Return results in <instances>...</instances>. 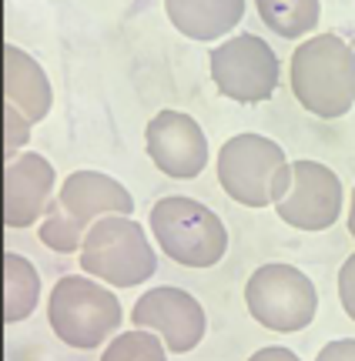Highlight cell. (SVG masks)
Returning <instances> with one entry per match:
<instances>
[{
  "instance_id": "cell-20",
  "label": "cell",
  "mask_w": 355,
  "mask_h": 361,
  "mask_svg": "<svg viewBox=\"0 0 355 361\" xmlns=\"http://www.w3.org/2000/svg\"><path fill=\"white\" fill-rule=\"evenodd\" d=\"M339 301H342V311L355 322V255H349L339 268Z\"/></svg>"
},
{
  "instance_id": "cell-14",
  "label": "cell",
  "mask_w": 355,
  "mask_h": 361,
  "mask_svg": "<svg viewBox=\"0 0 355 361\" xmlns=\"http://www.w3.org/2000/svg\"><path fill=\"white\" fill-rule=\"evenodd\" d=\"M164 13L178 34L198 44L231 37L245 17V0H164Z\"/></svg>"
},
{
  "instance_id": "cell-7",
  "label": "cell",
  "mask_w": 355,
  "mask_h": 361,
  "mask_svg": "<svg viewBox=\"0 0 355 361\" xmlns=\"http://www.w3.org/2000/svg\"><path fill=\"white\" fill-rule=\"evenodd\" d=\"M211 80L222 97L235 104H262L278 87L275 51L258 34H231L224 44H215L208 51Z\"/></svg>"
},
{
  "instance_id": "cell-9",
  "label": "cell",
  "mask_w": 355,
  "mask_h": 361,
  "mask_svg": "<svg viewBox=\"0 0 355 361\" xmlns=\"http://www.w3.org/2000/svg\"><path fill=\"white\" fill-rule=\"evenodd\" d=\"M345 204L342 180L322 161H291V191L275 204L278 218L295 231H325L332 228Z\"/></svg>"
},
{
  "instance_id": "cell-15",
  "label": "cell",
  "mask_w": 355,
  "mask_h": 361,
  "mask_svg": "<svg viewBox=\"0 0 355 361\" xmlns=\"http://www.w3.org/2000/svg\"><path fill=\"white\" fill-rule=\"evenodd\" d=\"M40 301V274L37 268L17 255V251H4V322L20 324L27 322Z\"/></svg>"
},
{
  "instance_id": "cell-19",
  "label": "cell",
  "mask_w": 355,
  "mask_h": 361,
  "mask_svg": "<svg viewBox=\"0 0 355 361\" xmlns=\"http://www.w3.org/2000/svg\"><path fill=\"white\" fill-rule=\"evenodd\" d=\"M30 128H34V124H30L17 107L4 104V157H7V161L20 157V151H24L27 141H30Z\"/></svg>"
},
{
  "instance_id": "cell-5",
  "label": "cell",
  "mask_w": 355,
  "mask_h": 361,
  "mask_svg": "<svg viewBox=\"0 0 355 361\" xmlns=\"http://www.w3.org/2000/svg\"><path fill=\"white\" fill-rule=\"evenodd\" d=\"M80 274H91L111 288H138L155 278L158 255L148 231L128 214L94 221L80 247Z\"/></svg>"
},
{
  "instance_id": "cell-3",
  "label": "cell",
  "mask_w": 355,
  "mask_h": 361,
  "mask_svg": "<svg viewBox=\"0 0 355 361\" xmlns=\"http://www.w3.org/2000/svg\"><path fill=\"white\" fill-rule=\"evenodd\" d=\"M222 191L245 207H275L291 191V164L282 144L265 134H235L218 151Z\"/></svg>"
},
{
  "instance_id": "cell-6",
  "label": "cell",
  "mask_w": 355,
  "mask_h": 361,
  "mask_svg": "<svg viewBox=\"0 0 355 361\" xmlns=\"http://www.w3.org/2000/svg\"><path fill=\"white\" fill-rule=\"evenodd\" d=\"M245 305L262 328L278 331V335H291L315 322L318 291L305 271L275 261V264H262L248 274Z\"/></svg>"
},
{
  "instance_id": "cell-22",
  "label": "cell",
  "mask_w": 355,
  "mask_h": 361,
  "mask_svg": "<svg viewBox=\"0 0 355 361\" xmlns=\"http://www.w3.org/2000/svg\"><path fill=\"white\" fill-rule=\"evenodd\" d=\"M248 361H302L291 348H282V345H268V348H258Z\"/></svg>"
},
{
  "instance_id": "cell-4",
  "label": "cell",
  "mask_w": 355,
  "mask_h": 361,
  "mask_svg": "<svg viewBox=\"0 0 355 361\" xmlns=\"http://www.w3.org/2000/svg\"><path fill=\"white\" fill-rule=\"evenodd\" d=\"M148 228L161 255L181 268H215L228 251V231L222 218L184 194H168L151 204Z\"/></svg>"
},
{
  "instance_id": "cell-18",
  "label": "cell",
  "mask_w": 355,
  "mask_h": 361,
  "mask_svg": "<svg viewBox=\"0 0 355 361\" xmlns=\"http://www.w3.org/2000/svg\"><path fill=\"white\" fill-rule=\"evenodd\" d=\"M172 351L164 348V341L158 335H151L145 328H131L121 331L107 341V348L101 351V361H168Z\"/></svg>"
},
{
  "instance_id": "cell-2",
  "label": "cell",
  "mask_w": 355,
  "mask_h": 361,
  "mask_svg": "<svg viewBox=\"0 0 355 361\" xmlns=\"http://www.w3.org/2000/svg\"><path fill=\"white\" fill-rule=\"evenodd\" d=\"M47 322L64 345L78 351H94L97 345L121 335L124 308L104 281L91 274H64L51 288Z\"/></svg>"
},
{
  "instance_id": "cell-11",
  "label": "cell",
  "mask_w": 355,
  "mask_h": 361,
  "mask_svg": "<svg viewBox=\"0 0 355 361\" xmlns=\"http://www.w3.org/2000/svg\"><path fill=\"white\" fill-rule=\"evenodd\" d=\"M57 171L44 154H27L7 161L4 168V224L24 231L44 221L51 201L57 197Z\"/></svg>"
},
{
  "instance_id": "cell-1",
  "label": "cell",
  "mask_w": 355,
  "mask_h": 361,
  "mask_svg": "<svg viewBox=\"0 0 355 361\" xmlns=\"http://www.w3.org/2000/svg\"><path fill=\"white\" fill-rule=\"evenodd\" d=\"M289 80L308 114L335 121L355 104V47L339 34H312L291 54Z\"/></svg>"
},
{
  "instance_id": "cell-21",
  "label": "cell",
  "mask_w": 355,
  "mask_h": 361,
  "mask_svg": "<svg viewBox=\"0 0 355 361\" xmlns=\"http://www.w3.org/2000/svg\"><path fill=\"white\" fill-rule=\"evenodd\" d=\"M315 361H355V338H335L329 345H322Z\"/></svg>"
},
{
  "instance_id": "cell-24",
  "label": "cell",
  "mask_w": 355,
  "mask_h": 361,
  "mask_svg": "<svg viewBox=\"0 0 355 361\" xmlns=\"http://www.w3.org/2000/svg\"><path fill=\"white\" fill-rule=\"evenodd\" d=\"M352 47H355V40H352Z\"/></svg>"
},
{
  "instance_id": "cell-16",
  "label": "cell",
  "mask_w": 355,
  "mask_h": 361,
  "mask_svg": "<svg viewBox=\"0 0 355 361\" xmlns=\"http://www.w3.org/2000/svg\"><path fill=\"white\" fill-rule=\"evenodd\" d=\"M262 24L285 40L308 37L322 20V4L318 0H255Z\"/></svg>"
},
{
  "instance_id": "cell-17",
  "label": "cell",
  "mask_w": 355,
  "mask_h": 361,
  "mask_svg": "<svg viewBox=\"0 0 355 361\" xmlns=\"http://www.w3.org/2000/svg\"><path fill=\"white\" fill-rule=\"evenodd\" d=\"M37 238H40V245L57 251V255H80L88 231H84L78 221L67 214V207L54 197L51 207H47V214H44V221H40Z\"/></svg>"
},
{
  "instance_id": "cell-12",
  "label": "cell",
  "mask_w": 355,
  "mask_h": 361,
  "mask_svg": "<svg viewBox=\"0 0 355 361\" xmlns=\"http://www.w3.org/2000/svg\"><path fill=\"white\" fill-rule=\"evenodd\" d=\"M57 201L67 207V214L78 221L84 231L94 221L111 218V214H128L131 218L134 211L131 191L104 171H71L57 188Z\"/></svg>"
},
{
  "instance_id": "cell-10",
  "label": "cell",
  "mask_w": 355,
  "mask_h": 361,
  "mask_svg": "<svg viewBox=\"0 0 355 361\" xmlns=\"http://www.w3.org/2000/svg\"><path fill=\"white\" fill-rule=\"evenodd\" d=\"M151 164L174 180H195L208 164V137L191 114L164 107L145 128Z\"/></svg>"
},
{
  "instance_id": "cell-23",
  "label": "cell",
  "mask_w": 355,
  "mask_h": 361,
  "mask_svg": "<svg viewBox=\"0 0 355 361\" xmlns=\"http://www.w3.org/2000/svg\"><path fill=\"white\" fill-rule=\"evenodd\" d=\"M345 224H349V234L355 238V188H352V201H349V221H345Z\"/></svg>"
},
{
  "instance_id": "cell-8",
  "label": "cell",
  "mask_w": 355,
  "mask_h": 361,
  "mask_svg": "<svg viewBox=\"0 0 355 361\" xmlns=\"http://www.w3.org/2000/svg\"><path fill=\"white\" fill-rule=\"evenodd\" d=\"M131 324L158 335L172 355L195 351L208 331V318H205L201 301L191 291L174 288V284H158L138 298L131 308Z\"/></svg>"
},
{
  "instance_id": "cell-13",
  "label": "cell",
  "mask_w": 355,
  "mask_h": 361,
  "mask_svg": "<svg viewBox=\"0 0 355 361\" xmlns=\"http://www.w3.org/2000/svg\"><path fill=\"white\" fill-rule=\"evenodd\" d=\"M4 104L17 107L30 124H40L54 107V90L44 67L17 44H4Z\"/></svg>"
}]
</instances>
